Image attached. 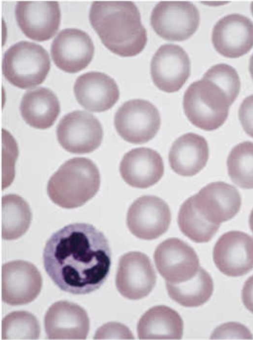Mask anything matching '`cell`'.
<instances>
[{
    "mask_svg": "<svg viewBox=\"0 0 253 340\" xmlns=\"http://www.w3.org/2000/svg\"><path fill=\"white\" fill-rule=\"evenodd\" d=\"M213 260L227 276L245 275L253 269V238L240 231L224 233L214 245Z\"/></svg>",
    "mask_w": 253,
    "mask_h": 340,
    "instance_id": "12",
    "label": "cell"
},
{
    "mask_svg": "<svg viewBox=\"0 0 253 340\" xmlns=\"http://www.w3.org/2000/svg\"><path fill=\"white\" fill-rule=\"evenodd\" d=\"M197 7L188 1H161L152 11L151 25L156 33L169 41H182L197 31L200 23Z\"/></svg>",
    "mask_w": 253,
    "mask_h": 340,
    "instance_id": "7",
    "label": "cell"
},
{
    "mask_svg": "<svg viewBox=\"0 0 253 340\" xmlns=\"http://www.w3.org/2000/svg\"><path fill=\"white\" fill-rule=\"evenodd\" d=\"M21 115L30 126L39 129L51 127L60 112L56 95L49 89L38 87L26 91L20 104Z\"/></svg>",
    "mask_w": 253,
    "mask_h": 340,
    "instance_id": "23",
    "label": "cell"
},
{
    "mask_svg": "<svg viewBox=\"0 0 253 340\" xmlns=\"http://www.w3.org/2000/svg\"><path fill=\"white\" fill-rule=\"evenodd\" d=\"M44 326L49 340H85L89 331V320L83 307L72 302L61 300L48 309Z\"/></svg>",
    "mask_w": 253,
    "mask_h": 340,
    "instance_id": "19",
    "label": "cell"
},
{
    "mask_svg": "<svg viewBox=\"0 0 253 340\" xmlns=\"http://www.w3.org/2000/svg\"><path fill=\"white\" fill-rule=\"evenodd\" d=\"M47 275L62 291L85 294L106 280L111 252L104 234L92 225L76 223L54 233L43 251Z\"/></svg>",
    "mask_w": 253,
    "mask_h": 340,
    "instance_id": "1",
    "label": "cell"
},
{
    "mask_svg": "<svg viewBox=\"0 0 253 340\" xmlns=\"http://www.w3.org/2000/svg\"><path fill=\"white\" fill-rule=\"evenodd\" d=\"M2 238L13 240L23 236L31 224L32 213L27 202L14 194L2 197Z\"/></svg>",
    "mask_w": 253,
    "mask_h": 340,
    "instance_id": "26",
    "label": "cell"
},
{
    "mask_svg": "<svg viewBox=\"0 0 253 340\" xmlns=\"http://www.w3.org/2000/svg\"><path fill=\"white\" fill-rule=\"evenodd\" d=\"M150 73L158 89L169 93L177 92L190 76V59L181 47L172 44L163 45L152 57Z\"/></svg>",
    "mask_w": 253,
    "mask_h": 340,
    "instance_id": "13",
    "label": "cell"
},
{
    "mask_svg": "<svg viewBox=\"0 0 253 340\" xmlns=\"http://www.w3.org/2000/svg\"><path fill=\"white\" fill-rule=\"evenodd\" d=\"M253 335L244 325L234 322L224 323L212 332L211 339L252 340Z\"/></svg>",
    "mask_w": 253,
    "mask_h": 340,
    "instance_id": "31",
    "label": "cell"
},
{
    "mask_svg": "<svg viewBox=\"0 0 253 340\" xmlns=\"http://www.w3.org/2000/svg\"><path fill=\"white\" fill-rule=\"evenodd\" d=\"M171 221L167 203L154 195H143L130 206L126 214V225L137 238L153 240L165 233Z\"/></svg>",
    "mask_w": 253,
    "mask_h": 340,
    "instance_id": "9",
    "label": "cell"
},
{
    "mask_svg": "<svg viewBox=\"0 0 253 340\" xmlns=\"http://www.w3.org/2000/svg\"><path fill=\"white\" fill-rule=\"evenodd\" d=\"M74 91L77 100L86 109L100 112L112 108L120 97L115 81L98 71H89L76 79Z\"/></svg>",
    "mask_w": 253,
    "mask_h": 340,
    "instance_id": "21",
    "label": "cell"
},
{
    "mask_svg": "<svg viewBox=\"0 0 253 340\" xmlns=\"http://www.w3.org/2000/svg\"><path fill=\"white\" fill-rule=\"evenodd\" d=\"M47 51L41 45L22 41L11 46L5 51L2 73L13 85L27 89L41 84L50 69Z\"/></svg>",
    "mask_w": 253,
    "mask_h": 340,
    "instance_id": "5",
    "label": "cell"
},
{
    "mask_svg": "<svg viewBox=\"0 0 253 340\" xmlns=\"http://www.w3.org/2000/svg\"><path fill=\"white\" fill-rule=\"evenodd\" d=\"M183 322L179 314L165 305L154 306L141 317L137 324L140 340H180Z\"/></svg>",
    "mask_w": 253,
    "mask_h": 340,
    "instance_id": "24",
    "label": "cell"
},
{
    "mask_svg": "<svg viewBox=\"0 0 253 340\" xmlns=\"http://www.w3.org/2000/svg\"><path fill=\"white\" fill-rule=\"evenodd\" d=\"M161 123L157 108L143 99L125 102L114 116V125L119 135L133 144H143L151 140L159 131Z\"/></svg>",
    "mask_w": 253,
    "mask_h": 340,
    "instance_id": "6",
    "label": "cell"
},
{
    "mask_svg": "<svg viewBox=\"0 0 253 340\" xmlns=\"http://www.w3.org/2000/svg\"><path fill=\"white\" fill-rule=\"evenodd\" d=\"M251 11L252 14L253 15V1H252L251 4Z\"/></svg>",
    "mask_w": 253,
    "mask_h": 340,
    "instance_id": "37",
    "label": "cell"
},
{
    "mask_svg": "<svg viewBox=\"0 0 253 340\" xmlns=\"http://www.w3.org/2000/svg\"><path fill=\"white\" fill-rule=\"evenodd\" d=\"M88 17L102 43L112 52L121 56H132L144 49L147 32L134 2L94 1Z\"/></svg>",
    "mask_w": 253,
    "mask_h": 340,
    "instance_id": "2",
    "label": "cell"
},
{
    "mask_svg": "<svg viewBox=\"0 0 253 340\" xmlns=\"http://www.w3.org/2000/svg\"><path fill=\"white\" fill-rule=\"evenodd\" d=\"M99 171L89 159L75 157L63 163L49 179L47 193L55 204L64 208L82 206L97 193Z\"/></svg>",
    "mask_w": 253,
    "mask_h": 340,
    "instance_id": "3",
    "label": "cell"
},
{
    "mask_svg": "<svg viewBox=\"0 0 253 340\" xmlns=\"http://www.w3.org/2000/svg\"><path fill=\"white\" fill-rule=\"evenodd\" d=\"M156 279L151 261L145 254L130 251L120 258L116 285L124 297L138 300L147 296L154 289Z\"/></svg>",
    "mask_w": 253,
    "mask_h": 340,
    "instance_id": "10",
    "label": "cell"
},
{
    "mask_svg": "<svg viewBox=\"0 0 253 340\" xmlns=\"http://www.w3.org/2000/svg\"><path fill=\"white\" fill-rule=\"evenodd\" d=\"M238 117L244 131L253 138V95L243 100L239 108Z\"/></svg>",
    "mask_w": 253,
    "mask_h": 340,
    "instance_id": "33",
    "label": "cell"
},
{
    "mask_svg": "<svg viewBox=\"0 0 253 340\" xmlns=\"http://www.w3.org/2000/svg\"><path fill=\"white\" fill-rule=\"evenodd\" d=\"M203 78L217 84L226 93L232 103L240 91L241 82L236 70L226 63L213 65L204 74Z\"/></svg>",
    "mask_w": 253,
    "mask_h": 340,
    "instance_id": "30",
    "label": "cell"
},
{
    "mask_svg": "<svg viewBox=\"0 0 253 340\" xmlns=\"http://www.w3.org/2000/svg\"><path fill=\"white\" fill-rule=\"evenodd\" d=\"M211 40L219 54L229 58L239 57L253 47V22L241 14H228L214 25Z\"/></svg>",
    "mask_w": 253,
    "mask_h": 340,
    "instance_id": "18",
    "label": "cell"
},
{
    "mask_svg": "<svg viewBox=\"0 0 253 340\" xmlns=\"http://www.w3.org/2000/svg\"><path fill=\"white\" fill-rule=\"evenodd\" d=\"M40 332L37 318L26 311L10 312L2 321V340H38Z\"/></svg>",
    "mask_w": 253,
    "mask_h": 340,
    "instance_id": "29",
    "label": "cell"
},
{
    "mask_svg": "<svg viewBox=\"0 0 253 340\" xmlns=\"http://www.w3.org/2000/svg\"><path fill=\"white\" fill-rule=\"evenodd\" d=\"M209 148L206 139L194 133L178 137L172 145L169 161L172 170L184 177L195 175L206 165Z\"/></svg>",
    "mask_w": 253,
    "mask_h": 340,
    "instance_id": "22",
    "label": "cell"
},
{
    "mask_svg": "<svg viewBox=\"0 0 253 340\" xmlns=\"http://www.w3.org/2000/svg\"><path fill=\"white\" fill-rule=\"evenodd\" d=\"M249 222L250 229L253 233V208L249 216Z\"/></svg>",
    "mask_w": 253,
    "mask_h": 340,
    "instance_id": "36",
    "label": "cell"
},
{
    "mask_svg": "<svg viewBox=\"0 0 253 340\" xmlns=\"http://www.w3.org/2000/svg\"><path fill=\"white\" fill-rule=\"evenodd\" d=\"M170 297L178 304L188 307L205 303L211 296L213 283L210 275L202 267L191 279L180 283L166 282Z\"/></svg>",
    "mask_w": 253,
    "mask_h": 340,
    "instance_id": "25",
    "label": "cell"
},
{
    "mask_svg": "<svg viewBox=\"0 0 253 340\" xmlns=\"http://www.w3.org/2000/svg\"><path fill=\"white\" fill-rule=\"evenodd\" d=\"M249 71L251 76L253 80V53L252 54L250 59Z\"/></svg>",
    "mask_w": 253,
    "mask_h": 340,
    "instance_id": "35",
    "label": "cell"
},
{
    "mask_svg": "<svg viewBox=\"0 0 253 340\" xmlns=\"http://www.w3.org/2000/svg\"><path fill=\"white\" fill-rule=\"evenodd\" d=\"M177 223L181 232L197 243L211 241L220 226L209 221L201 214L195 206L192 196L181 205L178 213Z\"/></svg>",
    "mask_w": 253,
    "mask_h": 340,
    "instance_id": "27",
    "label": "cell"
},
{
    "mask_svg": "<svg viewBox=\"0 0 253 340\" xmlns=\"http://www.w3.org/2000/svg\"><path fill=\"white\" fill-rule=\"evenodd\" d=\"M191 196L201 214L209 221L219 225L235 216L242 204L238 190L222 181L211 182Z\"/></svg>",
    "mask_w": 253,
    "mask_h": 340,
    "instance_id": "16",
    "label": "cell"
},
{
    "mask_svg": "<svg viewBox=\"0 0 253 340\" xmlns=\"http://www.w3.org/2000/svg\"><path fill=\"white\" fill-rule=\"evenodd\" d=\"M94 45L89 36L77 28L60 31L51 45L50 53L57 67L68 73L84 69L91 60Z\"/></svg>",
    "mask_w": 253,
    "mask_h": 340,
    "instance_id": "17",
    "label": "cell"
},
{
    "mask_svg": "<svg viewBox=\"0 0 253 340\" xmlns=\"http://www.w3.org/2000/svg\"><path fill=\"white\" fill-rule=\"evenodd\" d=\"M42 277L32 263L17 260L2 266V300L10 305L26 304L39 295Z\"/></svg>",
    "mask_w": 253,
    "mask_h": 340,
    "instance_id": "14",
    "label": "cell"
},
{
    "mask_svg": "<svg viewBox=\"0 0 253 340\" xmlns=\"http://www.w3.org/2000/svg\"><path fill=\"white\" fill-rule=\"evenodd\" d=\"M57 140L67 151L76 154L91 152L101 145L102 126L92 114L82 110L70 112L60 120L56 129Z\"/></svg>",
    "mask_w": 253,
    "mask_h": 340,
    "instance_id": "8",
    "label": "cell"
},
{
    "mask_svg": "<svg viewBox=\"0 0 253 340\" xmlns=\"http://www.w3.org/2000/svg\"><path fill=\"white\" fill-rule=\"evenodd\" d=\"M14 13L22 32L37 41L51 38L60 24V10L56 1H18Z\"/></svg>",
    "mask_w": 253,
    "mask_h": 340,
    "instance_id": "15",
    "label": "cell"
},
{
    "mask_svg": "<svg viewBox=\"0 0 253 340\" xmlns=\"http://www.w3.org/2000/svg\"><path fill=\"white\" fill-rule=\"evenodd\" d=\"M156 266L166 282L180 283L192 278L200 268L194 249L183 241L169 238L160 243L154 254Z\"/></svg>",
    "mask_w": 253,
    "mask_h": 340,
    "instance_id": "11",
    "label": "cell"
},
{
    "mask_svg": "<svg viewBox=\"0 0 253 340\" xmlns=\"http://www.w3.org/2000/svg\"><path fill=\"white\" fill-rule=\"evenodd\" d=\"M242 299L246 308L253 313V275L246 281L243 286Z\"/></svg>",
    "mask_w": 253,
    "mask_h": 340,
    "instance_id": "34",
    "label": "cell"
},
{
    "mask_svg": "<svg viewBox=\"0 0 253 340\" xmlns=\"http://www.w3.org/2000/svg\"><path fill=\"white\" fill-rule=\"evenodd\" d=\"M226 164L233 183L243 189H253V142L245 141L234 146Z\"/></svg>",
    "mask_w": 253,
    "mask_h": 340,
    "instance_id": "28",
    "label": "cell"
},
{
    "mask_svg": "<svg viewBox=\"0 0 253 340\" xmlns=\"http://www.w3.org/2000/svg\"><path fill=\"white\" fill-rule=\"evenodd\" d=\"M133 335L129 329L125 325L118 322H109L96 331L94 340H132Z\"/></svg>",
    "mask_w": 253,
    "mask_h": 340,
    "instance_id": "32",
    "label": "cell"
},
{
    "mask_svg": "<svg viewBox=\"0 0 253 340\" xmlns=\"http://www.w3.org/2000/svg\"><path fill=\"white\" fill-rule=\"evenodd\" d=\"M232 103L223 89L203 77L189 85L183 100L184 113L189 121L207 131L215 130L225 123Z\"/></svg>",
    "mask_w": 253,
    "mask_h": 340,
    "instance_id": "4",
    "label": "cell"
},
{
    "mask_svg": "<svg viewBox=\"0 0 253 340\" xmlns=\"http://www.w3.org/2000/svg\"><path fill=\"white\" fill-rule=\"evenodd\" d=\"M119 170L124 181L130 186L146 189L158 183L164 173L162 157L156 150L140 147L127 152Z\"/></svg>",
    "mask_w": 253,
    "mask_h": 340,
    "instance_id": "20",
    "label": "cell"
}]
</instances>
